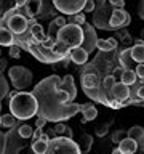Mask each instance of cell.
Segmentation results:
<instances>
[{"label": "cell", "instance_id": "ee69618b", "mask_svg": "<svg viewBox=\"0 0 144 154\" xmlns=\"http://www.w3.org/2000/svg\"><path fill=\"white\" fill-rule=\"evenodd\" d=\"M112 154H123V152H120V149H118V148H115L114 151H112Z\"/></svg>", "mask_w": 144, "mask_h": 154}, {"label": "cell", "instance_id": "cb8c5ba5", "mask_svg": "<svg viewBox=\"0 0 144 154\" xmlns=\"http://www.w3.org/2000/svg\"><path fill=\"white\" fill-rule=\"evenodd\" d=\"M48 141H42V140H37V141H32V151L34 154H45L48 149Z\"/></svg>", "mask_w": 144, "mask_h": 154}, {"label": "cell", "instance_id": "9c48e42d", "mask_svg": "<svg viewBox=\"0 0 144 154\" xmlns=\"http://www.w3.org/2000/svg\"><path fill=\"white\" fill-rule=\"evenodd\" d=\"M85 90V95L88 96L90 100L96 101V103H101V104H106L110 108V104H112V101L107 98V95H106V91L103 90V87H96V88H83Z\"/></svg>", "mask_w": 144, "mask_h": 154}, {"label": "cell", "instance_id": "83f0119b", "mask_svg": "<svg viewBox=\"0 0 144 154\" xmlns=\"http://www.w3.org/2000/svg\"><path fill=\"white\" fill-rule=\"evenodd\" d=\"M18 132H19V137H22V138H29V137H32L34 128L31 127V125H21Z\"/></svg>", "mask_w": 144, "mask_h": 154}, {"label": "cell", "instance_id": "7c38bea8", "mask_svg": "<svg viewBox=\"0 0 144 154\" xmlns=\"http://www.w3.org/2000/svg\"><path fill=\"white\" fill-rule=\"evenodd\" d=\"M118 149H120V152H123V154H134L138 149V143H136V140L125 137L122 141L118 143Z\"/></svg>", "mask_w": 144, "mask_h": 154}, {"label": "cell", "instance_id": "5bb4252c", "mask_svg": "<svg viewBox=\"0 0 144 154\" xmlns=\"http://www.w3.org/2000/svg\"><path fill=\"white\" fill-rule=\"evenodd\" d=\"M14 45V34L8 27L0 26V47H11Z\"/></svg>", "mask_w": 144, "mask_h": 154}, {"label": "cell", "instance_id": "6da1fadb", "mask_svg": "<svg viewBox=\"0 0 144 154\" xmlns=\"http://www.w3.org/2000/svg\"><path fill=\"white\" fill-rule=\"evenodd\" d=\"M62 77L53 74L45 77L34 87L32 93L38 103V117H45L48 122H64L82 112V104L70 103L69 95L61 88Z\"/></svg>", "mask_w": 144, "mask_h": 154}, {"label": "cell", "instance_id": "ac0fdd59", "mask_svg": "<svg viewBox=\"0 0 144 154\" xmlns=\"http://www.w3.org/2000/svg\"><path fill=\"white\" fill-rule=\"evenodd\" d=\"M66 24H67V21L64 19V16H58V18H55V19H53V21L50 23V27H48V35L56 37L58 31H59L62 26H66Z\"/></svg>", "mask_w": 144, "mask_h": 154}, {"label": "cell", "instance_id": "74e56055", "mask_svg": "<svg viewBox=\"0 0 144 154\" xmlns=\"http://www.w3.org/2000/svg\"><path fill=\"white\" fill-rule=\"evenodd\" d=\"M42 137V128H35L34 130V133H32V140L34 141H37V140H40Z\"/></svg>", "mask_w": 144, "mask_h": 154}, {"label": "cell", "instance_id": "f6af8a7d", "mask_svg": "<svg viewBox=\"0 0 144 154\" xmlns=\"http://www.w3.org/2000/svg\"><path fill=\"white\" fill-rule=\"evenodd\" d=\"M0 125H2V116H0Z\"/></svg>", "mask_w": 144, "mask_h": 154}, {"label": "cell", "instance_id": "7402d4cb", "mask_svg": "<svg viewBox=\"0 0 144 154\" xmlns=\"http://www.w3.org/2000/svg\"><path fill=\"white\" fill-rule=\"evenodd\" d=\"M114 85H115V77H114V75H107V77L104 79V82H103V90L106 91V95H107V98H109L110 101L115 100L114 96H112Z\"/></svg>", "mask_w": 144, "mask_h": 154}, {"label": "cell", "instance_id": "e575fe53", "mask_svg": "<svg viewBox=\"0 0 144 154\" xmlns=\"http://www.w3.org/2000/svg\"><path fill=\"white\" fill-rule=\"evenodd\" d=\"M110 5H114V8H123L125 7V0H107Z\"/></svg>", "mask_w": 144, "mask_h": 154}, {"label": "cell", "instance_id": "52a82bcc", "mask_svg": "<svg viewBox=\"0 0 144 154\" xmlns=\"http://www.w3.org/2000/svg\"><path fill=\"white\" fill-rule=\"evenodd\" d=\"M130 21H131V16L128 14V11H125L123 8H114L109 18V26L110 29H118L130 24Z\"/></svg>", "mask_w": 144, "mask_h": 154}, {"label": "cell", "instance_id": "ab89813d", "mask_svg": "<svg viewBox=\"0 0 144 154\" xmlns=\"http://www.w3.org/2000/svg\"><path fill=\"white\" fill-rule=\"evenodd\" d=\"M96 133H98L99 137H103V135L107 133V128H106V127H98V128H96Z\"/></svg>", "mask_w": 144, "mask_h": 154}, {"label": "cell", "instance_id": "bcb514c9", "mask_svg": "<svg viewBox=\"0 0 144 154\" xmlns=\"http://www.w3.org/2000/svg\"><path fill=\"white\" fill-rule=\"evenodd\" d=\"M0 109H2V101H0Z\"/></svg>", "mask_w": 144, "mask_h": 154}, {"label": "cell", "instance_id": "f35d334b", "mask_svg": "<svg viewBox=\"0 0 144 154\" xmlns=\"http://www.w3.org/2000/svg\"><path fill=\"white\" fill-rule=\"evenodd\" d=\"M26 3H27V0H14V7H16V8L26 7Z\"/></svg>", "mask_w": 144, "mask_h": 154}, {"label": "cell", "instance_id": "3957f363", "mask_svg": "<svg viewBox=\"0 0 144 154\" xmlns=\"http://www.w3.org/2000/svg\"><path fill=\"white\" fill-rule=\"evenodd\" d=\"M56 38H58V42L62 43L69 50L82 47V43H83V27L74 23H67L66 26H62L58 31Z\"/></svg>", "mask_w": 144, "mask_h": 154}, {"label": "cell", "instance_id": "7bdbcfd3", "mask_svg": "<svg viewBox=\"0 0 144 154\" xmlns=\"http://www.w3.org/2000/svg\"><path fill=\"white\" fill-rule=\"evenodd\" d=\"M40 140H42V141H48V143H50V137H48L46 133H42V137H40Z\"/></svg>", "mask_w": 144, "mask_h": 154}, {"label": "cell", "instance_id": "484cf974", "mask_svg": "<svg viewBox=\"0 0 144 154\" xmlns=\"http://www.w3.org/2000/svg\"><path fill=\"white\" fill-rule=\"evenodd\" d=\"M127 137L133 138V140H141V138H144V128L141 125H133V127L128 130Z\"/></svg>", "mask_w": 144, "mask_h": 154}, {"label": "cell", "instance_id": "7a4b0ae2", "mask_svg": "<svg viewBox=\"0 0 144 154\" xmlns=\"http://www.w3.org/2000/svg\"><path fill=\"white\" fill-rule=\"evenodd\" d=\"M10 112L16 119L26 120L38 112V103L32 91H13L10 96Z\"/></svg>", "mask_w": 144, "mask_h": 154}, {"label": "cell", "instance_id": "2e32d148", "mask_svg": "<svg viewBox=\"0 0 144 154\" xmlns=\"http://www.w3.org/2000/svg\"><path fill=\"white\" fill-rule=\"evenodd\" d=\"M82 114H83V122H90V120H94L96 116H98V109L94 108V104L91 103H86V104H82Z\"/></svg>", "mask_w": 144, "mask_h": 154}, {"label": "cell", "instance_id": "ba28073f", "mask_svg": "<svg viewBox=\"0 0 144 154\" xmlns=\"http://www.w3.org/2000/svg\"><path fill=\"white\" fill-rule=\"evenodd\" d=\"M98 40H99V38L96 37L94 27L90 26V24L83 26V43H82V47H83L86 51H93V48H96Z\"/></svg>", "mask_w": 144, "mask_h": 154}, {"label": "cell", "instance_id": "277c9868", "mask_svg": "<svg viewBox=\"0 0 144 154\" xmlns=\"http://www.w3.org/2000/svg\"><path fill=\"white\" fill-rule=\"evenodd\" d=\"M45 154H83V152H82L79 143H75L72 138L56 137L50 140V144H48Z\"/></svg>", "mask_w": 144, "mask_h": 154}, {"label": "cell", "instance_id": "f1b7e54d", "mask_svg": "<svg viewBox=\"0 0 144 154\" xmlns=\"http://www.w3.org/2000/svg\"><path fill=\"white\" fill-rule=\"evenodd\" d=\"M14 119H16V117H14L11 112H10V114H3L2 116V125H3V127H13V125H14Z\"/></svg>", "mask_w": 144, "mask_h": 154}, {"label": "cell", "instance_id": "8fae6325", "mask_svg": "<svg viewBox=\"0 0 144 154\" xmlns=\"http://www.w3.org/2000/svg\"><path fill=\"white\" fill-rule=\"evenodd\" d=\"M130 85L123 84V82H115L114 88H112V96L118 101H125L130 98Z\"/></svg>", "mask_w": 144, "mask_h": 154}, {"label": "cell", "instance_id": "4fadbf2b", "mask_svg": "<svg viewBox=\"0 0 144 154\" xmlns=\"http://www.w3.org/2000/svg\"><path fill=\"white\" fill-rule=\"evenodd\" d=\"M88 60V51L83 47H77L70 50V61H74L75 64H85Z\"/></svg>", "mask_w": 144, "mask_h": 154}, {"label": "cell", "instance_id": "44dd1931", "mask_svg": "<svg viewBox=\"0 0 144 154\" xmlns=\"http://www.w3.org/2000/svg\"><path fill=\"white\" fill-rule=\"evenodd\" d=\"M136 80H138V75L133 69H123L122 75H120V82H123V84L131 87V85L136 84Z\"/></svg>", "mask_w": 144, "mask_h": 154}, {"label": "cell", "instance_id": "603a6c76", "mask_svg": "<svg viewBox=\"0 0 144 154\" xmlns=\"http://www.w3.org/2000/svg\"><path fill=\"white\" fill-rule=\"evenodd\" d=\"M131 61H133V58H131V48H125V50L120 53V64H122L123 69H130Z\"/></svg>", "mask_w": 144, "mask_h": 154}, {"label": "cell", "instance_id": "f546056e", "mask_svg": "<svg viewBox=\"0 0 144 154\" xmlns=\"http://www.w3.org/2000/svg\"><path fill=\"white\" fill-rule=\"evenodd\" d=\"M8 53H10V56H11V58L18 60V58L21 56V48H19L18 45H11V47H10V50H8Z\"/></svg>", "mask_w": 144, "mask_h": 154}, {"label": "cell", "instance_id": "7dc6e473", "mask_svg": "<svg viewBox=\"0 0 144 154\" xmlns=\"http://www.w3.org/2000/svg\"><path fill=\"white\" fill-rule=\"evenodd\" d=\"M0 74H2V72H0Z\"/></svg>", "mask_w": 144, "mask_h": 154}, {"label": "cell", "instance_id": "e0dca14e", "mask_svg": "<svg viewBox=\"0 0 144 154\" xmlns=\"http://www.w3.org/2000/svg\"><path fill=\"white\" fill-rule=\"evenodd\" d=\"M115 47H117V40H115V37L99 38L98 43H96V48H98V50H101V51H112Z\"/></svg>", "mask_w": 144, "mask_h": 154}, {"label": "cell", "instance_id": "d6986e66", "mask_svg": "<svg viewBox=\"0 0 144 154\" xmlns=\"http://www.w3.org/2000/svg\"><path fill=\"white\" fill-rule=\"evenodd\" d=\"M82 85L83 88H96L99 87V79L96 74H83L82 77Z\"/></svg>", "mask_w": 144, "mask_h": 154}, {"label": "cell", "instance_id": "9a60e30c", "mask_svg": "<svg viewBox=\"0 0 144 154\" xmlns=\"http://www.w3.org/2000/svg\"><path fill=\"white\" fill-rule=\"evenodd\" d=\"M40 5H42V0H27L26 7H22L26 10V13H24V16L26 18H34L35 14L40 11Z\"/></svg>", "mask_w": 144, "mask_h": 154}, {"label": "cell", "instance_id": "30bf717a", "mask_svg": "<svg viewBox=\"0 0 144 154\" xmlns=\"http://www.w3.org/2000/svg\"><path fill=\"white\" fill-rule=\"evenodd\" d=\"M61 88L67 91V95H69V101H70V103H74L75 98H77V87L74 84V77H72V75H64V77H62Z\"/></svg>", "mask_w": 144, "mask_h": 154}, {"label": "cell", "instance_id": "ffe728a7", "mask_svg": "<svg viewBox=\"0 0 144 154\" xmlns=\"http://www.w3.org/2000/svg\"><path fill=\"white\" fill-rule=\"evenodd\" d=\"M131 58H133L134 63H138V64L144 63V42L136 43V45L131 48Z\"/></svg>", "mask_w": 144, "mask_h": 154}, {"label": "cell", "instance_id": "1f68e13d", "mask_svg": "<svg viewBox=\"0 0 144 154\" xmlns=\"http://www.w3.org/2000/svg\"><path fill=\"white\" fill-rule=\"evenodd\" d=\"M66 127L67 125H64L62 122H56V127H55V132L59 135V137H62L64 135V130H66Z\"/></svg>", "mask_w": 144, "mask_h": 154}, {"label": "cell", "instance_id": "5b68a950", "mask_svg": "<svg viewBox=\"0 0 144 154\" xmlns=\"http://www.w3.org/2000/svg\"><path fill=\"white\" fill-rule=\"evenodd\" d=\"M8 77L10 82L16 90H26L29 85L32 84V72L22 66H13L8 69Z\"/></svg>", "mask_w": 144, "mask_h": 154}, {"label": "cell", "instance_id": "d4e9b609", "mask_svg": "<svg viewBox=\"0 0 144 154\" xmlns=\"http://www.w3.org/2000/svg\"><path fill=\"white\" fill-rule=\"evenodd\" d=\"M80 141H82V143H79V146H80V149H82V152H83V154H88L91 144H93V138H91L90 135H82Z\"/></svg>", "mask_w": 144, "mask_h": 154}, {"label": "cell", "instance_id": "836d02e7", "mask_svg": "<svg viewBox=\"0 0 144 154\" xmlns=\"http://www.w3.org/2000/svg\"><path fill=\"white\" fill-rule=\"evenodd\" d=\"M93 10H94V2H93V0H86L83 11H85V13H91Z\"/></svg>", "mask_w": 144, "mask_h": 154}, {"label": "cell", "instance_id": "4dcf8cb0", "mask_svg": "<svg viewBox=\"0 0 144 154\" xmlns=\"http://www.w3.org/2000/svg\"><path fill=\"white\" fill-rule=\"evenodd\" d=\"M72 23L74 24H79V26H82V24H85V13H77L72 16Z\"/></svg>", "mask_w": 144, "mask_h": 154}, {"label": "cell", "instance_id": "60d3db41", "mask_svg": "<svg viewBox=\"0 0 144 154\" xmlns=\"http://www.w3.org/2000/svg\"><path fill=\"white\" fill-rule=\"evenodd\" d=\"M62 137H66V138H72V128H70V127H66L64 135H62Z\"/></svg>", "mask_w": 144, "mask_h": 154}, {"label": "cell", "instance_id": "b9f144b4", "mask_svg": "<svg viewBox=\"0 0 144 154\" xmlns=\"http://www.w3.org/2000/svg\"><path fill=\"white\" fill-rule=\"evenodd\" d=\"M5 67H7V60H3V58H0V72L5 71Z\"/></svg>", "mask_w": 144, "mask_h": 154}, {"label": "cell", "instance_id": "d6a6232c", "mask_svg": "<svg viewBox=\"0 0 144 154\" xmlns=\"http://www.w3.org/2000/svg\"><path fill=\"white\" fill-rule=\"evenodd\" d=\"M134 72H136V75L139 77V79H144V63H141V64H136V69H134Z\"/></svg>", "mask_w": 144, "mask_h": 154}, {"label": "cell", "instance_id": "d590c367", "mask_svg": "<svg viewBox=\"0 0 144 154\" xmlns=\"http://www.w3.org/2000/svg\"><path fill=\"white\" fill-rule=\"evenodd\" d=\"M46 122H48V120H46L45 117H37V120H35V127H37V128H43V127L46 125Z\"/></svg>", "mask_w": 144, "mask_h": 154}, {"label": "cell", "instance_id": "8d00e7d4", "mask_svg": "<svg viewBox=\"0 0 144 154\" xmlns=\"http://www.w3.org/2000/svg\"><path fill=\"white\" fill-rule=\"evenodd\" d=\"M136 100H144V85H139L136 90Z\"/></svg>", "mask_w": 144, "mask_h": 154}, {"label": "cell", "instance_id": "8992f818", "mask_svg": "<svg viewBox=\"0 0 144 154\" xmlns=\"http://www.w3.org/2000/svg\"><path fill=\"white\" fill-rule=\"evenodd\" d=\"M86 0H53V5L59 13L74 16L77 13H82L85 8Z\"/></svg>", "mask_w": 144, "mask_h": 154}, {"label": "cell", "instance_id": "4316f807", "mask_svg": "<svg viewBox=\"0 0 144 154\" xmlns=\"http://www.w3.org/2000/svg\"><path fill=\"white\" fill-rule=\"evenodd\" d=\"M8 91H10V87H8V82H7V79L0 74V101H2L5 96L8 95Z\"/></svg>", "mask_w": 144, "mask_h": 154}]
</instances>
